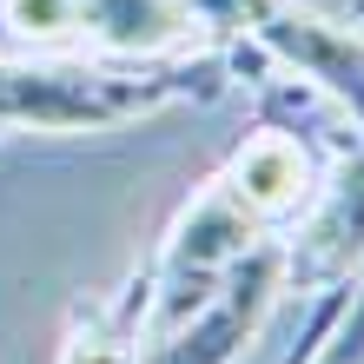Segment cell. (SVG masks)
<instances>
[{
  "label": "cell",
  "mask_w": 364,
  "mask_h": 364,
  "mask_svg": "<svg viewBox=\"0 0 364 364\" xmlns=\"http://www.w3.org/2000/svg\"><path fill=\"white\" fill-rule=\"evenodd\" d=\"M364 265V139L325 166V186L285 239V291L325 298Z\"/></svg>",
  "instance_id": "277c9868"
},
{
  "label": "cell",
  "mask_w": 364,
  "mask_h": 364,
  "mask_svg": "<svg viewBox=\"0 0 364 364\" xmlns=\"http://www.w3.org/2000/svg\"><path fill=\"white\" fill-rule=\"evenodd\" d=\"M311 364H325V358H311Z\"/></svg>",
  "instance_id": "ba28073f"
},
{
  "label": "cell",
  "mask_w": 364,
  "mask_h": 364,
  "mask_svg": "<svg viewBox=\"0 0 364 364\" xmlns=\"http://www.w3.org/2000/svg\"><path fill=\"white\" fill-rule=\"evenodd\" d=\"M285 291V239L245 252L239 265L219 278V291L205 305H192L173 331H159L139 364H239L252 331L265 325V311Z\"/></svg>",
  "instance_id": "3957f363"
},
{
  "label": "cell",
  "mask_w": 364,
  "mask_h": 364,
  "mask_svg": "<svg viewBox=\"0 0 364 364\" xmlns=\"http://www.w3.org/2000/svg\"><path fill=\"white\" fill-rule=\"evenodd\" d=\"M0 139H7V133H0Z\"/></svg>",
  "instance_id": "9c48e42d"
},
{
  "label": "cell",
  "mask_w": 364,
  "mask_h": 364,
  "mask_svg": "<svg viewBox=\"0 0 364 364\" xmlns=\"http://www.w3.org/2000/svg\"><path fill=\"white\" fill-rule=\"evenodd\" d=\"M225 53L93 60V53H20L0 60V133H106L166 113L179 100L225 93Z\"/></svg>",
  "instance_id": "6da1fadb"
},
{
  "label": "cell",
  "mask_w": 364,
  "mask_h": 364,
  "mask_svg": "<svg viewBox=\"0 0 364 364\" xmlns=\"http://www.w3.org/2000/svg\"><path fill=\"white\" fill-rule=\"evenodd\" d=\"M239 53H259L265 67L318 87L338 113L351 119V133L364 139V33L351 20H325L298 0H272L259 14V27L245 40H232Z\"/></svg>",
  "instance_id": "7a4b0ae2"
},
{
  "label": "cell",
  "mask_w": 364,
  "mask_h": 364,
  "mask_svg": "<svg viewBox=\"0 0 364 364\" xmlns=\"http://www.w3.org/2000/svg\"><path fill=\"white\" fill-rule=\"evenodd\" d=\"M73 47L93 60H166L186 40H199L186 0H67Z\"/></svg>",
  "instance_id": "5b68a950"
},
{
  "label": "cell",
  "mask_w": 364,
  "mask_h": 364,
  "mask_svg": "<svg viewBox=\"0 0 364 364\" xmlns=\"http://www.w3.org/2000/svg\"><path fill=\"white\" fill-rule=\"evenodd\" d=\"M345 20H351V27L364 33V0H351V14H345Z\"/></svg>",
  "instance_id": "52a82bcc"
},
{
  "label": "cell",
  "mask_w": 364,
  "mask_h": 364,
  "mask_svg": "<svg viewBox=\"0 0 364 364\" xmlns=\"http://www.w3.org/2000/svg\"><path fill=\"white\" fill-rule=\"evenodd\" d=\"M311 358H325V364H364V265L345 278V298H338V318H331V331H325V345H318ZM305 358V364H311Z\"/></svg>",
  "instance_id": "8992f818"
}]
</instances>
